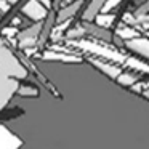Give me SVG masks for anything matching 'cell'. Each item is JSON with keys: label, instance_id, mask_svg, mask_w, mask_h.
<instances>
[{"label": "cell", "instance_id": "3", "mask_svg": "<svg viewBox=\"0 0 149 149\" xmlns=\"http://www.w3.org/2000/svg\"><path fill=\"white\" fill-rule=\"evenodd\" d=\"M79 7H80V2H75V3H72L71 7H68L66 10H63L61 13H59V18H58V21L61 23L63 19H68V18L71 16V15H74V11L77 10Z\"/></svg>", "mask_w": 149, "mask_h": 149}, {"label": "cell", "instance_id": "1", "mask_svg": "<svg viewBox=\"0 0 149 149\" xmlns=\"http://www.w3.org/2000/svg\"><path fill=\"white\" fill-rule=\"evenodd\" d=\"M55 13H50L48 15V18H47V23H45V26H43V31H42V37H40V45H43L45 43V40H47V37H48V34H50V29H52V26H53V21H55Z\"/></svg>", "mask_w": 149, "mask_h": 149}, {"label": "cell", "instance_id": "2", "mask_svg": "<svg viewBox=\"0 0 149 149\" xmlns=\"http://www.w3.org/2000/svg\"><path fill=\"white\" fill-rule=\"evenodd\" d=\"M104 2H106V0H93V2H91V5L88 7V11L85 13V19H91V18H93V15L100 10V7L104 3Z\"/></svg>", "mask_w": 149, "mask_h": 149}]
</instances>
